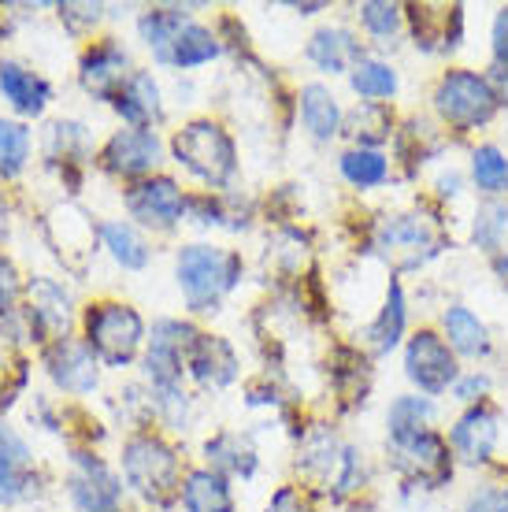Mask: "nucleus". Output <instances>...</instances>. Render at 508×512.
Listing matches in <instances>:
<instances>
[{
    "mask_svg": "<svg viewBox=\"0 0 508 512\" xmlns=\"http://www.w3.org/2000/svg\"><path fill=\"white\" fill-rule=\"evenodd\" d=\"M342 175L353 186H379L386 182V160L379 153H371V149H353V153L342 156Z\"/></svg>",
    "mask_w": 508,
    "mask_h": 512,
    "instance_id": "obj_32",
    "label": "nucleus"
},
{
    "mask_svg": "<svg viewBox=\"0 0 508 512\" xmlns=\"http://www.w3.org/2000/svg\"><path fill=\"white\" fill-rule=\"evenodd\" d=\"M19 301V275H15L12 260L0 256V316H8Z\"/></svg>",
    "mask_w": 508,
    "mask_h": 512,
    "instance_id": "obj_37",
    "label": "nucleus"
},
{
    "mask_svg": "<svg viewBox=\"0 0 508 512\" xmlns=\"http://www.w3.org/2000/svg\"><path fill=\"white\" fill-rule=\"evenodd\" d=\"M186 12L182 8H153L141 15V38L149 41V49L156 52V60L171 64V45L186 30Z\"/></svg>",
    "mask_w": 508,
    "mask_h": 512,
    "instance_id": "obj_20",
    "label": "nucleus"
},
{
    "mask_svg": "<svg viewBox=\"0 0 508 512\" xmlns=\"http://www.w3.org/2000/svg\"><path fill=\"white\" fill-rule=\"evenodd\" d=\"M453 449H457L460 461L468 464H483L490 461V453L497 446V412L490 405H479V409L464 412L449 435Z\"/></svg>",
    "mask_w": 508,
    "mask_h": 512,
    "instance_id": "obj_14",
    "label": "nucleus"
},
{
    "mask_svg": "<svg viewBox=\"0 0 508 512\" xmlns=\"http://www.w3.org/2000/svg\"><path fill=\"white\" fill-rule=\"evenodd\" d=\"M475 245L486 249V256L494 260V268L501 271V279L508 282V208L505 205H486L475 216Z\"/></svg>",
    "mask_w": 508,
    "mask_h": 512,
    "instance_id": "obj_19",
    "label": "nucleus"
},
{
    "mask_svg": "<svg viewBox=\"0 0 508 512\" xmlns=\"http://www.w3.org/2000/svg\"><path fill=\"white\" fill-rule=\"evenodd\" d=\"M405 372L423 394H442V390H449V383L457 379V360H453L449 346H445L438 334L420 331L408 342Z\"/></svg>",
    "mask_w": 508,
    "mask_h": 512,
    "instance_id": "obj_7",
    "label": "nucleus"
},
{
    "mask_svg": "<svg viewBox=\"0 0 508 512\" xmlns=\"http://www.w3.org/2000/svg\"><path fill=\"white\" fill-rule=\"evenodd\" d=\"M141 338H145V323L130 305H97L86 320V346L112 368H123L134 360Z\"/></svg>",
    "mask_w": 508,
    "mask_h": 512,
    "instance_id": "obj_4",
    "label": "nucleus"
},
{
    "mask_svg": "<svg viewBox=\"0 0 508 512\" xmlns=\"http://www.w3.org/2000/svg\"><path fill=\"white\" fill-rule=\"evenodd\" d=\"M360 19H364V26L382 41L394 38L397 26H401V12H397L394 4H364V8H360Z\"/></svg>",
    "mask_w": 508,
    "mask_h": 512,
    "instance_id": "obj_36",
    "label": "nucleus"
},
{
    "mask_svg": "<svg viewBox=\"0 0 508 512\" xmlns=\"http://www.w3.org/2000/svg\"><path fill=\"white\" fill-rule=\"evenodd\" d=\"M26 468H30V449H26V442L15 435L12 427L0 423V501H19L34 494Z\"/></svg>",
    "mask_w": 508,
    "mask_h": 512,
    "instance_id": "obj_15",
    "label": "nucleus"
},
{
    "mask_svg": "<svg viewBox=\"0 0 508 512\" xmlns=\"http://www.w3.org/2000/svg\"><path fill=\"white\" fill-rule=\"evenodd\" d=\"M494 52L501 64H508V8H501V15H497L494 23Z\"/></svg>",
    "mask_w": 508,
    "mask_h": 512,
    "instance_id": "obj_41",
    "label": "nucleus"
},
{
    "mask_svg": "<svg viewBox=\"0 0 508 512\" xmlns=\"http://www.w3.org/2000/svg\"><path fill=\"white\" fill-rule=\"evenodd\" d=\"M301 119H305V127L312 130L319 141L334 138V134H338V123H342V112H338V101L331 97V90L305 86V90H301Z\"/></svg>",
    "mask_w": 508,
    "mask_h": 512,
    "instance_id": "obj_22",
    "label": "nucleus"
},
{
    "mask_svg": "<svg viewBox=\"0 0 508 512\" xmlns=\"http://www.w3.org/2000/svg\"><path fill=\"white\" fill-rule=\"evenodd\" d=\"M130 82L127 75V52L112 45V41H101L97 49H89L82 56V86H86L93 97H104V101H115L123 86Z\"/></svg>",
    "mask_w": 508,
    "mask_h": 512,
    "instance_id": "obj_12",
    "label": "nucleus"
},
{
    "mask_svg": "<svg viewBox=\"0 0 508 512\" xmlns=\"http://www.w3.org/2000/svg\"><path fill=\"white\" fill-rule=\"evenodd\" d=\"M308 56H312V64L323 67V71H345L349 60L360 56V45H356L345 30H319L316 38L308 41Z\"/></svg>",
    "mask_w": 508,
    "mask_h": 512,
    "instance_id": "obj_23",
    "label": "nucleus"
},
{
    "mask_svg": "<svg viewBox=\"0 0 508 512\" xmlns=\"http://www.w3.org/2000/svg\"><path fill=\"white\" fill-rule=\"evenodd\" d=\"M115 108H119V116L130 119L138 130H145L149 123H156V119H160V90H156L153 75L134 71L130 82L123 86V93L115 97Z\"/></svg>",
    "mask_w": 508,
    "mask_h": 512,
    "instance_id": "obj_18",
    "label": "nucleus"
},
{
    "mask_svg": "<svg viewBox=\"0 0 508 512\" xmlns=\"http://www.w3.org/2000/svg\"><path fill=\"white\" fill-rule=\"evenodd\" d=\"M127 208L130 216L141 219V223H149V227H175L178 219H182V208H186V201H182V190H178L171 179H149L141 182V186H134L127 197Z\"/></svg>",
    "mask_w": 508,
    "mask_h": 512,
    "instance_id": "obj_9",
    "label": "nucleus"
},
{
    "mask_svg": "<svg viewBox=\"0 0 508 512\" xmlns=\"http://www.w3.org/2000/svg\"><path fill=\"white\" fill-rule=\"evenodd\" d=\"M353 90L360 97H390L397 90V75L386 64H375V60H360L353 67Z\"/></svg>",
    "mask_w": 508,
    "mask_h": 512,
    "instance_id": "obj_33",
    "label": "nucleus"
},
{
    "mask_svg": "<svg viewBox=\"0 0 508 512\" xmlns=\"http://www.w3.org/2000/svg\"><path fill=\"white\" fill-rule=\"evenodd\" d=\"M397 449V468L416 479L423 487H438L449 479L453 464H449V449L434 431H420V435L405 438V442H394Z\"/></svg>",
    "mask_w": 508,
    "mask_h": 512,
    "instance_id": "obj_8",
    "label": "nucleus"
},
{
    "mask_svg": "<svg viewBox=\"0 0 508 512\" xmlns=\"http://www.w3.org/2000/svg\"><path fill=\"white\" fill-rule=\"evenodd\" d=\"M468 512H508V494H501V490H483L479 498H471Z\"/></svg>",
    "mask_w": 508,
    "mask_h": 512,
    "instance_id": "obj_40",
    "label": "nucleus"
},
{
    "mask_svg": "<svg viewBox=\"0 0 508 512\" xmlns=\"http://www.w3.org/2000/svg\"><path fill=\"white\" fill-rule=\"evenodd\" d=\"M475 182H479V190H486V193L508 190V160L497 153L494 145H486V149L475 153Z\"/></svg>",
    "mask_w": 508,
    "mask_h": 512,
    "instance_id": "obj_34",
    "label": "nucleus"
},
{
    "mask_svg": "<svg viewBox=\"0 0 508 512\" xmlns=\"http://www.w3.org/2000/svg\"><path fill=\"white\" fill-rule=\"evenodd\" d=\"M156 160H160V141L153 130H119L104 145V167L112 175H145L156 167Z\"/></svg>",
    "mask_w": 508,
    "mask_h": 512,
    "instance_id": "obj_11",
    "label": "nucleus"
},
{
    "mask_svg": "<svg viewBox=\"0 0 508 512\" xmlns=\"http://www.w3.org/2000/svg\"><path fill=\"white\" fill-rule=\"evenodd\" d=\"M67 297L52 286V282H34L30 290V320L34 327L45 334H60L67 331Z\"/></svg>",
    "mask_w": 508,
    "mask_h": 512,
    "instance_id": "obj_24",
    "label": "nucleus"
},
{
    "mask_svg": "<svg viewBox=\"0 0 508 512\" xmlns=\"http://www.w3.org/2000/svg\"><path fill=\"white\" fill-rule=\"evenodd\" d=\"M349 134L360 141H382L390 134V116H386V108L379 104H364V108H356L353 119H349Z\"/></svg>",
    "mask_w": 508,
    "mask_h": 512,
    "instance_id": "obj_35",
    "label": "nucleus"
},
{
    "mask_svg": "<svg viewBox=\"0 0 508 512\" xmlns=\"http://www.w3.org/2000/svg\"><path fill=\"white\" fill-rule=\"evenodd\" d=\"M26 153H30V134H26V127L0 119V179L19 175L26 164Z\"/></svg>",
    "mask_w": 508,
    "mask_h": 512,
    "instance_id": "obj_31",
    "label": "nucleus"
},
{
    "mask_svg": "<svg viewBox=\"0 0 508 512\" xmlns=\"http://www.w3.org/2000/svg\"><path fill=\"white\" fill-rule=\"evenodd\" d=\"M445 334H449V346L457 349V353H464V357H479V353L490 349L486 327L464 305H453L445 312Z\"/></svg>",
    "mask_w": 508,
    "mask_h": 512,
    "instance_id": "obj_26",
    "label": "nucleus"
},
{
    "mask_svg": "<svg viewBox=\"0 0 508 512\" xmlns=\"http://www.w3.org/2000/svg\"><path fill=\"white\" fill-rule=\"evenodd\" d=\"M379 245L390 256H397L401 268H416L427 256H434L445 245L442 231L431 216H397L379 234Z\"/></svg>",
    "mask_w": 508,
    "mask_h": 512,
    "instance_id": "obj_6",
    "label": "nucleus"
},
{
    "mask_svg": "<svg viewBox=\"0 0 508 512\" xmlns=\"http://www.w3.org/2000/svg\"><path fill=\"white\" fill-rule=\"evenodd\" d=\"M434 101H438V112L460 130L483 127L497 112L494 86L486 78L471 75V71H449L438 93H434Z\"/></svg>",
    "mask_w": 508,
    "mask_h": 512,
    "instance_id": "obj_5",
    "label": "nucleus"
},
{
    "mask_svg": "<svg viewBox=\"0 0 508 512\" xmlns=\"http://www.w3.org/2000/svg\"><path fill=\"white\" fill-rule=\"evenodd\" d=\"M238 271H242L238 256L227 249H212V245H190L178 256V286L197 312H212L219 297L234 286Z\"/></svg>",
    "mask_w": 508,
    "mask_h": 512,
    "instance_id": "obj_2",
    "label": "nucleus"
},
{
    "mask_svg": "<svg viewBox=\"0 0 508 512\" xmlns=\"http://www.w3.org/2000/svg\"><path fill=\"white\" fill-rule=\"evenodd\" d=\"M182 505L186 512H230V490L223 483V475L216 472H190L186 487H182Z\"/></svg>",
    "mask_w": 508,
    "mask_h": 512,
    "instance_id": "obj_21",
    "label": "nucleus"
},
{
    "mask_svg": "<svg viewBox=\"0 0 508 512\" xmlns=\"http://www.w3.org/2000/svg\"><path fill=\"white\" fill-rule=\"evenodd\" d=\"M45 364H49V375L56 383L71 390V394H86L97 386V357L86 342H75V338H60L56 346L45 353Z\"/></svg>",
    "mask_w": 508,
    "mask_h": 512,
    "instance_id": "obj_10",
    "label": "nucleus"
},
{
    "mask_svg": "<svg viewBox=\"0 0 508 512\" xmlns=\"http://www.w3.org/2000/svg\"><path fill=\"white\" fill-rule=\"evenodd\" d=\"M208 461L234 475H253V468H256L253 449L245 446L238 435H219L216 442H208Z\"/></svg>",
    "mask_w": 508,
    "mask_h": 512,
    "instance_id": "obj_30",
    "label": "nucleus"
},
{
    "mask_svg": "<svg viewBox=\"0 0 508 512\" xmlns=\"http://www.w3.org/2000/svg\"><path fill=\"white\" fill-rule=\"evenodd\" d=\"M0 90L23 116H41L49 104V82L19 64H0Z\"/></svg>",
    "mask_w": 508,
    "mask_h": 512,
    "instance_id": "obj_17",
    "label": "nucleus"
},
{
    "mask_svg": "<svg viewBox=\"0 0 508 512\" xmlns=\"http://www.w3.org/2000/svg\"><path fill=\"white\" fill-rule=\"evenodd\" d=\"M60 19H64L71 30L93 26L97 19H101V4H60Z\"/></svg>",
    "mask_w": 508,
    "mask_h": 512,
    "instance_id": "obj_38",
    "label": "nucleus"
},
{
    "mask_svg": "<svg viewBox=\"0 0 508 512\" xmlns=\"http://www.w3.org/2000/svg\"><path fill=\"white\" fill-rule=\"evenodd\" d=\"M401 331H405V294H401L397 282H390V297H386V305H382L379 320L368 327L371 349H375V353H390V349L401 342Z\"/></svg>",
    "mask_w": 508,
    "mask_h": 512,
    "instance_id": "obj_25",
    "label": "nucleus"
},
{
    "mask_svg": "<svg viewBox=\"0 0 508 512\" xmlns=\"http://www.w3.org/2000/svg\"><path fill=\"white\" fill-rule=\"evenodd\" d=\"M490 78L497 82V90H494L497 101H508V64L494 67V75H490Z\"/></svg>",
    "mask_w": 508,
    "mask_h": 512,
    "instance_id": "obj_43",
    "label": "nucleus"
},
{
    "mask_svg": "<svg viewBox=\"0 0 508 512\" xmlns=\"http://www.w3.org/2000/svg\"><path fill=\"white\" fill-rule=\"evenodd\" d=\"M267 512H312V505H308V498L297 487H282L279 494L271 498V509Z\"/></svg>",
    "mask_w": 508,
    "mask_h": 512,
    "instance_id": "obj_39",
    "label": "nucleus"
},
{
    "mask_svg": "<svg viewBox=\"0 0 508 512\" xmlns=\"http://www.w3.org/2000/svg\"><path fill=\"white\" fill-rule=\"evenodd\" d=\"M486 375H468V379H464V383L457 386V397L460 401H475V397L479 394H486Z\"/></svg>",
    "mask_w": 508,
    "mask_h": 512,
    "instance_id": "obj_42",
    "label": "nucleus"
},
{
    "mask_svg": "<svg viewBox=\"0 0 508 512\" xmlns=\"http://www.w3.org/2000/svg\"><path fill=\"white\" fill-rule=\"evenodd\" d=\"M431 420V401L427 397H397L390 409V438L405 442V438L427 431L423 423Z\"/></svg>",
    "mask_w": 508,
    "mask_h": 512,
    "instance_id": "obj_28",
    "label": "nucleus"
},
{
    "mask_svg": "<svg viewBox=\"0 0 508 512\" xmlns=\"http://www.w3.org/2000/svg\"><path fill=\"white\" fill-rule=\"evenodd\" d=\"M212 56H219V41L204 30V26H186L182 34L175 38L171 45V64L178 67H197V64H208Z\"/></svg>",
    "mask_w": 508,
    "mask_h": 512,
    "instance_id": "obj_27",
    "label": "nucleus"
},
{
    "mask_svg": "<svg viewBox=\"0 0 508 512\" xmlns=\"http://www.w3.org/2000/svg\"><path fill=\"white\" fill-rule=\"evenodd\" d=\"M71 498L82 512H119V479L101 461L78 457V472L71 475Z\"/></svg>",
    "mask_w": 508,
    "mask_h": 512,
    "instance_id": "obj_13",
    "label": "nucleus"
},
{
    "mask_svg": "<svg viewBox=\"0 0 508 512\" xmlns=\"http://www.w3.org/2000/svg\"><path fill=\"white\" fill-rule=\"evenodd\" d=\"M193 375L201 379L204 386H227L234 375H238V360H234V349L223 342V338H208V334H197V342L190 349Z\"/></svg>",
    "mask_w": 508,
    "mask_h": 512,
    "instance_id": "obj_16",
    "label": "nucleus"
},
{
    "mask_svg": "<svg viewBox=\"0 0 508 512\" xmlns=\"http://www.w3.org/2000/svg\"><path fill=\"white\" fill-rule=\"evenodd\" d=\"M123 472H127L130 487L138 490L145 501H153V505H167L182 490V461H178V453L167 446L164 438H130L123 446Z\"/></svg>",
    "mask_w": 508,
    "mask_h": 512,
    "instance_id": "obj_1",
    "label": "nucleus"
},
{
    "mask_svg": "<svg viewBox=\"0 0 508 512\" xmlns=\"http://www.w3.org/2000/svg\"><path fill=\"white\" fill-rule=\"evenodd\" d=\"M171 149H175L178 164H186L208 186H223L234 175V164H238L234 160V141H230L227 130L216 127V123H204V119L178 130Z\"/></svg>",
    "mask_w": 508,
    "mask_h": 512,
    "instance_id": "obj_3",
    "label": "nucleus"
},
{
    "mask_svg": "<svg viewBox=\"0 0 508 512\" xmlns=\"http://www.w3.org/2000/svg\"><path fill=\"white\" fill-rule=\"evenodd\" d=\"M101 238L108 242L112 256L119 260V264H123V268H145V260H149V249H145V242H141L138 234H134V227H127V223H104Z\"/></svg>",
    "mask_w": 508,
    "mask_h": 512,
    "instance_id": "obj_29",
    "label": "nucleus"
}]
</instances>
